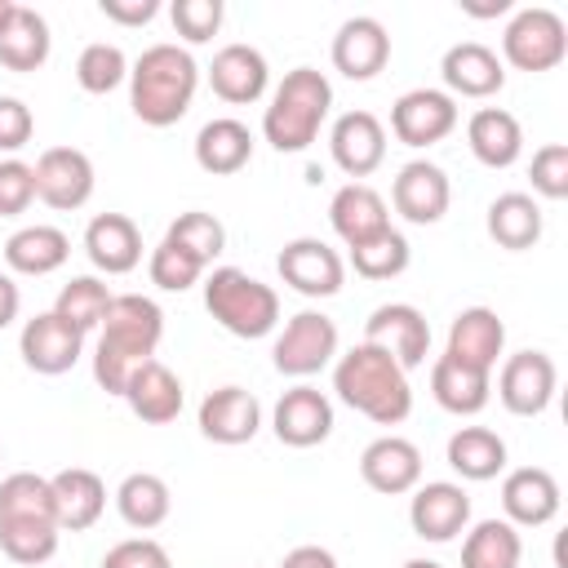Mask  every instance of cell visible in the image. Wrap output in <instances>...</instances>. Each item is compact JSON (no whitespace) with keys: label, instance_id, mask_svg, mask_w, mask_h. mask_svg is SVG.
I'll return each instance as SVG.
<instances>
[{"label":"cell","instance_id":"d590c367","mask_svg":"<svg viewBox=\"0 0 568 568\" xmlns=\"http://www.w3.org/2000/svg\"><path fill=\"white\" fill-rule=\"evenodd\" d=\"M115 510H120V519H124L129 528L151 532V528H160V524L169 519V510H173L169 484H164L160 475H151V470L124 475L120 488H115Z\"/></svg>","mask_w":568,"mask_h":568},{"label":"cell","instance_id":"7dc6e473","mask_svg":"<svg viewBox=\"0 0 568 568\" xmlns=\"http://www.w3.org/2000/svg\"><path fill=\"white\" fill-rule=\"evenodd\" d=\"M36 200V169L27 160H0V217L27 213Z\"/></svg>","mask_w":568,"mask_h":568},{"label":"cell","instance_id":"7bdbcfd3","mask_svg":"<svg viewBox=\"0 0 568 568\" xmlns=\"http://www.w3.org/2000/svg\"><path fill=\"white\" fill-rule=\"evenodd\" d=\"M164 240L178 244V248H186V253H191L195 262H204V266L226 248V231H222V222H217L213 213H200V209L182 213V217L164 231Z\"/></svg>","mask_w":568,"mask_h":568},{"label":"cell","instance_id":"9c48e42d","mask_svg":"<svg viewBox=\"0 0 568 568\" xmlns=\"http://www.w3.org/2000/svg\"><path fill=\"white\" fill-rule=\"evenodd\" d=\"M275 271L302 297H333L342 288V280H346V262L337 257V248H328L315 235L288 240L280 248V257H275Z\"/></svg>","mask_w":568,"mask_h":568},{"label":"cell","instance_id":"f35d334b","mask_svg":"<svg viewBox=\"0 0 568 568\" xmlns=\"http://www.w3.org/2000/svg\"><path fill=\"white\" fill-rule=\"evenodd\" d=\"M111 297H115V293H111L98 275H75V280L62 284V293H58V302H53V315H62L67 324H75V328L89 337V333L102 324Z\"/></svg>","mask_w":568,"mask_h":568},{"label":"cell","instance_id":"6da1fadb","mask_svg":"<svg viewBox=\"0 0 568 568\" xmlns=\"http://www.w3.org/2000/svg\"><path fill=\"white\" fill-rule=\"evenodd\" d=\"M164 337V311L142 293H115L93 342V382L106 395H124L129 377L155 359V346Z\"/></svg>","mask_w":568,"mask_h":568},{"label":"cell","instance_id":"ac0fdd59","mask_svg":"<svg viewBox=\"0 0 568 568\" xmlns=\"http://www.w3.org/2000/svg\"><path fill=\"white\" fill-rule=\"evenodd\" d=\"M271 426H275V439L288 444V448H315L333 435V404L324 390L315 386H293L280 395L275 413H271Z\"/></svg>","mask_w":568,"mask_h":568},{"label":"cell","instance_id":"4dcf8cb0","mask_svg":"<svg viewBox=\"0 0 568 568\" xmlns=\"http://www.w3.org/2000/svg\"><path fill=\"white\" fill-rule=\"evenodd\" d=\"M253 160V133L235 115H217L195 133V164L213 178H231Z\"/></svg>","mask_w":568,"mask_h":568},{"label":"cell","instance_id":"5b68a950","mask_svg":"<svg viewBox=\"0 0 568 568\" xmlns=\"http://www.w3.org/2000/svg\"><path fill=\"white\" fill-rule=\"evenodd\" d=\"M204 311L226 333L253 342L280 324V293L240 266H213L204 275Z\"/></svg>","mask_w":568,"mask_h":568},{"label":"cell","instance_id":"836d02e7","mask_svg":"<svg viewBox=\"0 0 568 568\" xmlns=\"http://www.w3.org/2000/svg\"><path fill=\"white\" fill-rule=\"evenodd\" d=\"M484 226L501 248L524 253V248H532L541 240V204L532 195H524V191H506V195H497L488 204Z\"/></svg>","mask_w":568,"mask_h":568},{"label":"cell","instance_id":"2e32d148","mask_svg":"<svg viewBox=\"0 0 568 568\" xmlns=\"http://www.w3.org/2000/svg\"><path fill=\"white\" fill-rule=\"evenodd\" d=\"M328 151L346 178H368L386 160V129L373 111H346L328 129Z\"/></svg>","mask_w":568,"mask_h":568},{"label":"cell","instance_id":"44dd1931","mask_svg":"<svg viewBox=\"0 0 568 568\" xmlns=\"http://www.w3.org/2000/svg\"><path fill=\"white\" fill-rule=\"evenodd\" d=\"M390 62V36L377 18L368 13H355L337 27L333 36V67L346 75V80H373L382 67Z\"/></svg>","mask_w":568,"mask_h":568},{"label":"cell","instance_id":"8992f818","mask_svg":"<svg viewBox=\"0 0 568 568\" xmlns=\"http://www.w3.org/2000/svg\"><path fill=\"white\" fill-rule=\"evenodd\" d=\"M501 58L515 67V71H555L564 58H568V27L555 9H519L506 31H501Z\"/></svg>","mask_w":568,"mask_h":568},{"label":"cell","instance_id":"f5cc1de1","mask_svg":"<svg viewBox=\"0 0 568 568\" xmlns=\"http://www.w3.org/2000/svg\"><path fill=\"white\" fill-rule=\"evenodd\" d=\"M18 311H22V293H18L13 275L0 271V328H9V324L18 320Z\"/></svg>","mask_w":568,"mask_h":568},{"label":"cell","instance_id":"7402d4cb","mask_svg":"<svg viewBox=\"0 0 568 568\" xmlns=\"http://www.w3.org/2000/svg\"><path fill=\"white\" fill-rule=\"evenodd\" d=\"M439 75H444V93L457 102V98H493V93H501V84H506V67H501V58L488 49V44H479V40H462V44H453L448 53H444V62H439Z\"/></svg>","mask_w":568,"mask_h":568},{"label":"cell","instance_id":"7c38bea8","mask_svg":"<svg viewBox=\"0 0 568 568\" xmlns=\"http://www.w3.org/2000/svg\"><path fill=\"white\" fill-rule=\"evenodd\" d=\"M457 129V102L444 89H408L390 106V133L404 146H435Z\"/></svg>","mask_w":568,"mask_h":568},{"label":"cell","instance_id":"f6af8a7d","mask_svg":"<svg viewBox=\"0 0 568 568\" xmlns=\"http://www.w3.org/2000/svg\"><path fill=\"white\" fill-rule=\"evenodd\" d=\"M222 0H173L169 18H173V31L186 40V44H204L217 36L222 27Z\"/></svg>","mask_w":568,"mask_h":568},{"label":"cell","instance_id":"6f0895ef","mask_svg":"<svg viewBox=\"0 0 568 568\" xmlns=\"http://www.w3.org/2000/svg\"><path fill=\"white\" fill-rule=\"evenodd\" d=\"M0 457H4V448H0Z\"/></svg>","mask_w":568,"mask_h":568},{"label":"cell","instance_id":"5bb4252c","mask_svg":"<svg viewBox=\"0 0 568 568\" xmlns=\"http://www.w3.org/2000/svg\"><path fill=\"white\" fill-rule=\"evenodd\" d=\"M390 204H395V213H399L404 222H413V226L439 222V217L448 213V204H453L448 173H444L439 164H430V160H408V164L399 169L395 186H390Z\"/></svg>","mask_w":568,"mask_h":568},{"label":"cell","instance_id":"3957f363","mask_svg":"<svg viewBox=\"0 0 568 568\" xmlns=\"http://www.w3.org/2000/svg\"><path fill=\"white\" fill-rule=\"evenodd\" d=\"M200 89V67L182 44H151L129 67V106L142 124L169 129L191 111Z\"/></svg>","mask_w":568,"mask_h":568},{"label":"cell","instance_id":"74e56055","mask_svg":"<svg viewBox=\"0 0 568 568\" xmlns=\"http://www.w3.org/2000/svg\"><path fill=\"white\" fill-rule=\"evenodd\" d=\"M58 524L53 519H0V550L13 564L40 568L58 555Z\"/></svg>","mask_w":568,"mask_h":568},{"label":"cell","instance_id":"d6a6232c","mask_svg":"<svg viewBox=\"0 0 568 568\" xmlns=\"http://www.w3.org/2000/svg\"><path fill=\"white\" fill-rule=\"evenodd\" d=\"M49 44H53L49 22L36 9L13 4V13L0 27V67H9V71H40L49 62Z\"/></svg>","mask_w":568,"mask_h":568},{"label":"cell","instance_id":"1f68e13d","mask_svg":"<svg viewBox=\"0 0 568 568\" xmlns=\"http://www.w3.org/2000/svg\"><path fill=\"white\" fill-rule=\"evenodd\" d=\"M67 257H71V240H67V231H58L49 222L22 226L4 240V266L13 275H53Z\"/></svg>","mask_w":568,"mask_h":568},{"label":"cell","instance_id":"7a4b0ae2","mask_svg":"<svg viewBox=\"0 0 568 568\" xmlns=\"http://www.w3.org/2000/svg\"><path fill=\"white\" fill-rule=\"evenodd\" d=\"M333 390L346 408L364 413L377 426H399L413 413V386H408V368H399V359L373 342L351 346L346 355H337L333 364Z\"/></svg>","mask_w":568,"mask_h":568},{"label":"cell","instance_id":"8fae6325","mask_svg":"<svg viewBox=\"0 0 568 568\" xmlns=\"http://www.w3.org/2000/svg\"><path fill=\"white\" fill-rule=\"evenodd\" d=\"M36 200H44L58 213L84 209L93 195V160L80 146H49L36 164Z\"/></svg>","mask_w":568,"mask_h":568},{"label":"cell","instance_id":"4fadbf2b","mask_svg":"<svg viewBox=\"0 0 568 568\" xmlns=\"http://www.w3.org/2000/svg\"><path fill=\"white\" fill-rule=\"evenodd\" d=\"M408 524L422 541H453L470 524V493L453 479H430L413 488Z\"/></svg>","mask_w":568,"mask_h":568},{"label":"cell","instance_id":"e0dca14e","mask_svg":"<svg viewBox=\"0 0 568 568\" xmlns=\"http://www.w3.org/2000/svg\"><path fill=\"white\" fill-rule=\"evenodd\" d=\"M262 430V404L244 386H217L200 399V435L213 444H248Z\"/></svg>","mask_w":568,"mask_h":568},{"label":"cell","instance_id":"277c9868","mask_svg":"<svg viewBox=\"0 0 568 568\" xmlns=\"http://www.w3.org/2000/svg\"><path fill=\"white\" fill-rule=\"evenodd\" d=\"M328 106H333V84L324 71L315 67H293L275 93H271V106L262 115V133L275 151L293 155V151H306L315 138H320V124L328 120Z\"/></svg>","mask_w":568,"mask_h":568},{"label":"cell","instance_id":"db71d44e","mask_svg":"<svg viewBox=\"0 0 568 568\" xmlns=\"http://www.w3.org/2000/svg\"><path fill=\"white\" fill-rule=\"evenodd\" d=\"M466 13H479V18H493V13H506L510 9V0H497V4H462Z\"/></svg>","mask_w":568,"mask_h":568},{"label":"cell","instance_id":"e575fe53","mask_svg":"<svg viewBox=\"0 0 568 568\" xmlns=\"http://www.w3.org/2000/svg\"><path fill=\"white\" fill-rule=\"evenodd\" d=\"M448 466L470 484L497 479L506 470V439L488 426H462L448 439Z\"/></svg>","mask_w":568,"mask_h":568},{"label":"cell","instance_id":"816d5d0a","mask_svg":"<svg viewBox=\"0 0 568 568\" xmlns=\"http://www.w3.org/2000/svg\"><path fill=\"white\" fill-rule=\"evenodd\" d=\"M280 568H337V555L324 550V546H293L280 559Z\"/></svg>","mask_w":568,"mask_h":568},{"label":"cell","instance_id":"c3c4849f","mask_svg":"<svg viewBox=\"0 0 568 568\" xmlns=\"http://www.w3.org/2000/svg\"><path fill=\"white\" fill-rule=\"evenodd\" d=\"M102 568H173V559L155 537H129L102 555Z\"/></svg>","mask_w":568,"mask_h":568},{"label":"cell","instance_id":"bcb514c9","mask_svg":"<svg viewBox=\"0 0 568 568\" xmlns=\"http://www.w3.org/2000/svg\"><path fill=\"white\" fill-rule=\"evenodd\" d=\"M528 178H532V191L546 195V200H564L568 195V146L564 142H546L532 151V164H528Z\"/></svg>","mask_w":568,"mask_h":568},{"label":"cell","instance_id":"ee69618b","mask_svg":"<svg viewBox=\"0 0 568 568\" xmlns=\"http://www.w3.org/2000/svg\"><path fill=\"white\" fill-rule=\"evenodd\" d=\"M146 271H151V284L155 288H164V293H186L191 284H200L204 280V262H195L186 248H178V244H169V240H160L155 248H151V262H146Z\"/></svg>","mask_w":568,"mask_h":568},{"label":"cell","instance_id":"ba28073f","mask_svg":"<svg viewBox=\"0 0 568 568\" xmlns=\"http://www.w3.org/2000/svg\"><path fill=\"white\" fill-rule=\"evenodd\" d=\"M18 355L31 373H44V377H58V373H71L84 355V333L75 324H67L62 315L53 311H40L22 324L18 333Z\"/></svg>","mask_w":568,"mask_h":568},{"label":"cell","instance_id":"484cf974","mask_svg":"<svg viewBox=\"0 0 568 568\" xmlns=\"http://www.w3.org/2000/svg\"><path fill=\"white\" fill-rule=\"evenodd\" d=\"M84 253L106 275H129L142 262V231L124 213H98L84 226Z\"/></svg>","mask_w":568,"mask_h":568},{"label":"cell","instance_id":"11a10c76","mask_svg":"<svg viewBox=\"0 0 568 568\" xmlns=\"http://www.w3.org/2000/svg\"><path fill=\"white\" fill-rule=\"evenodd\" d=\"M399 568H444V564H435V559H404Z\"/></svg>","mask_w":568,"mask_h":568},{"label":"cell","instance_id":"ffe728a7","mask_svg":"<svg viewBox=\"0 0 568 568\" xmlns=\"http://www.w3.org/2000/svg\"><path fill=\"white\" fill-rule=\"evenodd\" d=\"M501 346H506V324L493 306H466L453 315L448 324V351L457 364H470L479 373H493L497 359H501Z\"/></svg>","mask_w":568,"mask_h":568},{"label":"cell","instance_id":"52a82bcc","mask_svg":"<svg viewBox=\"0 0 568 568\" xmlns=\"http://www.w3.org/2000/svg\"><path fill=\"white\" fill-rule=\"evenodd\" d=\"M333 355H337V324L324 311H297L271 351L284 377H315L324 364H333Z\"/></svg>","mask_w":568,"mask_h":568},{"label":"cell","instance_id":"30bf717a","mask_svg":"<svg viewBox=\"0 0 568 568\" xmlns=\"http://www.w3.org/2000/svg\"><path fill=\"white\" fill-rule=\"evenodd\" d=\"M555 386H559V368H555V359L546 351H519L497 373V399L515 417L546 413L550 399H555Z\"/></svg>","mask_w":568,"mask_h":568},{"label":"cell","instance_id":"9a60e30c","mask_svg":"<svg viewBox=\"0 0 568 568\" xmlns=\"http://www.w3.org/2000/svg\"><path fill=\"white\" fill-rule=\"evenodd\" d=\"M364 342L390 351L399 359V368H417L430 351V324L413 302H386L368 315L364 324Z\"/></svg>","mask_w":568,"mask_h":568},{"label":"cell","instance_id":"9f6ffc18","mask_svg":"<svg viewBox=\"0 0 568 568\" xmlns=\"http://www.w3.org/2000/svg\"><path fill=\"white\" fill-rule=\"evenodd\" d=\"M13 13V0H0V27H4V18Z\"/></svg>","mask_w":568,"mask_h":568},{"label":"cell","instance_id":"f546056e","mask_svg":"<svg viewBox=\"0 0 568 568\" xmlns=\"http://www.w3.org/2000/svg\"><path fill=\"white\" fill-rule=\"evenodd\" d=\"M430 395L439 408L457 413V417H475L488 408L493 395V373H479L470 364H457L453 355H439L430 364Z\"/></svg>","mask_w":568,"mask_h":568},{"label":"cell","instance_id":"603a6c76","mask_svg":"<svg viewBox=\"0 0 568 568\" xmlns=\"http://www.w3.org/2000/svg\"><path fill=\"white\" fill-rule=\"evenodd\" d=\"M266 80H271V67H266L262 49H253V44H222L209 62V84L231 106L257 102L266 93Z\"/></svg>","mask_w":568,"mask_h":568},{"label":"cell","instance_id":"ab89813d","mask_svg":"<svg viewBox=\"0 0 568 568\" xmlns=\"http://www.w3.org/2000/svg\"><path fill=\"white\" fill-rule=\"evenodd\" d=\"M0 519H53V484L44 475L18 470L9 479H0Z\"/></svg>","mask_w":568,"mask_h":568},{"label":"cell","instance_id":"b9f144b4","mask_svg":"<svg viewBox=\"0 0 568 568\" xmlns=\"http://www.w3.org/2000/svg\"><path fill=\"white\" fill-rule=\"evenodd\" d=\"M75 80L84 93H111L129 80V58L120 44H106V40H93L80 49L75 58Z\"/></svg>","mask_w":568,"mask_h":568},{"label":"cell","instance_id":"681fc988","mask_svg":"<svg viewBox=\"0 0 568 568\" xmlns=\"http://www.w3.org/2000/svg\"><path fill=\"white\" fill-rule=\"evenodd\" d=\"M36 133V115L22 98H0V151H22Z\"/></svg>","mask_w":568,"mask_h":568},{"label":"cell","instance_id":"8d00e7d4","mask_svg":"<svg viewBox=\"0 0 568 568\" xmlns=\"http://www.w3.org/2000/svg\"><path fill=\"white\" fill-rule=\"evenodd\" d=\"M524 541L506 519H479L462 541V568H519Z\"/></svg>","mask_w":568,"mask_h":568},{"label":"cell","instance_id":"d6986e66","mask_svg":"<svg viewBox=\"0 0 568 568\" xmlns=\"http://www.w3.org/2000/svg\"><path fill=\"white\" fill-rule=\"evenodd\" d=\"M359 479L386 497L413 493L422 484V448L404 435H382L359 453Z\"/></svg>","mask_w":568,"mask_h":568},{"label":"cell","instance_id":"f907efd6","mask_svg":"<svg viewBox=\"0 0 568 568\" xmlns=\"http://www.w3.org/2000/svg\"><path fill=\"white\" fill-rule=\"evenodd\" d=\"M98 9L120 27H146L160 13V0H98Z\"/></svg>","mask_w":568,"mask_h":568},{"label":"cell","instance_id":"f1b7e54d","mask_svg":"<svg viewBox=\"0 0 568 568\" xmlns=\"http://www.w3.org/2000/svg\"><path fill=\"white\" fill-rule=\"evenodd\" d=\"M466 142L470 155L488 169H510L524 155V129L506 106H479L466 120Z\"/></svg>","mask_w":568,"mask_h":568},{"label":"cell","instance_id":"d4e9b609","mask_svg":"<svg viewBox=\"0 0 568 568\" xmlns=\"http://www.w3.org/2000/svg\"><path fill=\"white\" fill-rule=\"evenodd\" d=\"M328 222H333V231H337V240H342L346 248L368 244L373 235L390 231L386 200H382L368 182H346V186L328 200Z\"/></svg>","mask_w":568,"mask_h":568},{"label":"cell","instance_id":"83f0119b","mask_svg":"<svg viewBox=\"0 0 568 568\" xmlns=\"http://www.w3.org/2000/svg\"><path fill=\"white\" fill-rule=\"evenodd\" d=\"M49 484H53V515H58V528L62 532H84V528H93L102 519V510H106V484L93 470L67 466Z\"/></svg>","mask_w":568,"mask_h":568},{"label":"cell","instance_id":"cb8c5ba5","mask_svg":"<svg viewBox=\"0 0 568 568\" xmlns=\"http://www.w3.org/2000/svg\"><path fill=\"white\" fill-rule=\"evenodd\" d=\"M501 510L515 528H541L559 515V484L541 466H519L501 479Z\"/></svg>","mask_w":568,"mask_h":568},{"label":"cell","instance_id":"60d3db41","mask_svg":"<svg viewBox=\"0 0 568 568\" xmlns=\"http://www.w3.org/2000/svg\"><path fill=\"white\" fill-rule=\"evenodd\" d=\"M408 257H413V248H408V240L395 226L382 231V235H373L368 244H355L351 248V266L364 280H395V275L408 271Z\"/></svg>","mask_w":568,"mask_h":568},{"label":"cell","instance_id":"4316f807","mask_svg":"<svg viewBox=\"0 0 568 568\" xmlns=\"http://www.w3.org/2000/svg\"><path fill=\"white\" fill-rule=\"evenodd\" d=\"M120 399L129 404V413H133L138 422L164 426V422H173V417L182 413V382H178V373H173L169 364L146 359V364L129 377V386H124Z\"/></svg>","mask_w":568,"mask_h":568}]
</instances>
